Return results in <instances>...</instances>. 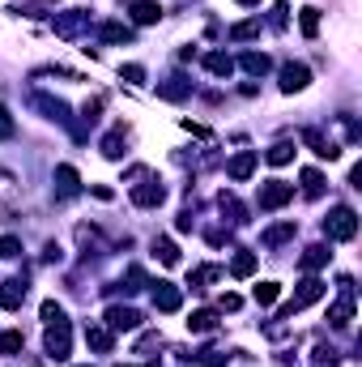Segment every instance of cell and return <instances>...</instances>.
Listing matches in <instances>:
<instances>
[{
	"mask_svg": "<svg viewBox=\"0 0 362 367\" xmlns=\"http://www.w3.org/2000/svg\"><path fill=\"white\" fill-rule=\"evenodd\" d=\"M324 235L336 239V243H350V239L358 235V214H354L350 205H336V209L324 218Z\"/></svg>",
	"mask_w": 362,
	"mask_h": 367,
	"instance_id": "1",
	"label": "cell"
},
{
	"mask_svg": "<svg viewBox=\"0 0 362 367\" xmlns=\"http://www.w3.org/2000/svg\"><path fill=\"white\" fill-rule=\"evenodd\" d=\"M213 278H217V269H213V265H205V269H197V274H192V286L201 290V286H205V282H213Z\"/></svg>",
	"mask_w": 362,
	"mask_h": 367,
	"instance_id": "35",
	"label": "cell"
},
{
	"mask_svg": "<svg viewBox=\"0 0 362 367\" xmlns=\"http://www.w3.org/2000/svg\"><path fill=\"white\" fill-rule=\"evenodd\" d=\"M264 158H269L273 167H285L290 158H294V145H290V141H277V145H273V150H269V154H264Z\"/></svg>",
	"mask_w": 362,
	"mask_h": 367,
	"instance_id": "22",
	"label": "cell"
},
{
	"mask_svg": "<svg viewBox=\"0 0 362 367\" xmlns=\"http://www.w3.org/2000/svg\"><path fill=\"white\" fill-rule=\"evenodd\" d=\"M21 341H26V337H21L17 329H9V333H0V355H17V350H21Z\"/></svg>",
	"mask_w": 362,
	"mask_h": 367,
	"instance_id": "29",
	"label": "cell"
},
{
	"mask_svg": "<svg viewBox=\"0 0 362 367\" xmlns=\"http://www.w3.org/2000/svg\"><path fill=\"white\" fill-rule=\"evenodd\" d=\"M277 295H281V286H277V282H260V286H256V303H260V308L277 303Z\"/></svg>",
	"mask_w": 362,
	"mask_h": 367,
	"instance_id": "25",
	"label": "cell"
},
{
	"mask_svg": "<svg viewBox=\"0 0 362 367\" xmlns=\"http://www.w3.org/2000/svg\"><path fill=\"white\" fill-rule=\"evenodd\" d=\"M154 308H158V312H179V308H183V290L171 286V282H158V286H154Z\"/></svg>",
	"mask_w": 362,
	"mask_h": 367,
	"instance_id": "6",
	"label": "cell"
},
{
	"mask_svg": "<svg viewBox=\"0 0 362 367\" xmlns=\"http://www.w3.org/2000/svg\"><path fill=\"white\" fill-rule=\"evenodd\" d=\"M252 35H260V21H239L230 30V39H252Z\"/></svg>",
	"mask_w": 362,
	"mask_h": 367,
	"instance_id": "32",
	"label": "cell"
},
{
	"mask_svg": "<svg viewBox=\"0 0 362 367\" xmlns=\"http://www.w3.org/2000/svg\"><path fill=\"white\" fill-rule=\"evenodd\" d=\"M39 107L52 115V120H60V124H68V107H64V103H56V99H47V94H39Z\"/></svg>",
	"mask_w": 362,
	"mask_h": 367,
	"instance_id": "23",
	"label": "cell"
},
{
	"mask_svg": "<svg viewBox=\"0 0 362 367\" xmlns=\"http://www.w3.org/2000/svg\"><path fill=\"white\" fill-rule=\"evenodd\" d=\"M86 341H90V350L107 355V350H111V329H103V325H90V329H86Z\"/></svg>",
	"mask_w": 362,
	"mask_h": 367,
	"instance_id": "15",
	"label": "cell"
},
{
	"mask_svg": "<svg viewBox=\"0 0 362 367\" xmlns=\"http://www.w3.org/2000/svg\"><path fill=\"white\" fill-rule=\"evenodd\" d=\"M56 184H60V197H72V192L81 188V180H77L72 167H56Z\"/></svg>",
	"mask_w": 362,
	"mask_h": 367,
	"instance_id": "16",
	"label": "cell"
},
{
	"mask_svg": "<svg viewBox=\"0 0 362 367\" xmlns=\"http://www.w3.org/2000/svg\"><path fill=\"white\" fill-rule=\"evenodd\" d=\"M328 256H332V252L324 248V243H311V248L303 252V261H299V269H307V274H311V269H324Z\"/></svg>",
	"mask_w": 362,
	"mask_h": 367,
	"instance_id": "12",
	"label": "cell"
},
{
	"mask_svg": "<svg viewBox=\"0 0 362 367\" xmlns=\"http://www.w3.org/2000/svg\"><path fill=\"white\" fill-rule=\"evenodd\" d=\"M154 252H158L162 265H179V248H175L171 239H158V243H154Z\"/></svg>",
	"mask_w": 362,
	"mask_h": 367,
	"instance_id": "26",
	"label": "cell"
},
{
	"mask_svg": "<svg viewBox=\"0 0 362 367\" xmlns=\"http://www.w3.org/2000/svg\"><path fill=\"white\" fill-rule=\"evenodd\" d=\"M17 133V124H13V115L5 111V107H0V137H13Z\"/></svg>",
	"mask_w": 362,
	"mask_h": 367,
	"instance_id": "36",
	"label": "cell"
},
{
	"mask_svg": "<svg viewBox=\"0 0 362 367\" xmlns=\"http://www.w3.org/2000/svg\"><path fill=\"white\" fill-rule=\"evenodd\" d=\"M299 26H303L307 39H316V35H320V9H311V5H307V9L299 13Z\"/></svg>",
	"mask_w": 362,
	"mask_h": 367,
	"instance_id": "18",
	"label": "cell"
},
{
	"mask_svg": "<svg viewBox=\"0 0 362 367\" xmlns=\"http://www.w3.org/2000/svg\"><path fill=\"white\" fill-rule=\"evenodd\" d=\"M162 201H166V188L162 184H137L132 188V205H141V209H154Z\"/></svg>",
	"mask_w": 362,
	"mask_h": 367,
	"instance_id": "7",
	"label": "cell"
},
{
	"mask_svg": "<svg viewBox=\"0 0 362 367\" xmlns=\"http://www.w3.org/2000/svg\"><path fill=\"white\" fill-rule=\"evenodd\" d=\"M141 325V312L137 308H107V329H115V333H132Z\"/></svg>",
	"mask_w": 362,
	"mask_h": 367,
	"instance_id": "5",
	"label": "cell"
},
{
	"mask_svg": "<svg viewBox=\"0 0 362 367\" xmlns=\"http://www.w3.org/2000/svg\"><path fill=\"white\" fill-rule=\"evenodd\" d=\"M103 154L107 158H124V129H115V133L103 137Z\"/></svg>",
	"mask_w": 362,
	"mask_h": 367,
	"instance_id": "19",
	"label": "cell"
},
{
	"mask_svg": "<svg viewBox=\"0 0 362 367\" xmlns=\"http://www.w3.org/2000/svg\"><path fill=\"white\" fill-rule=\"evenodd\" d=\"M303 141H307V145H311V150H316L320 158H328V162H332V158H341V150H336V145H332V141H324L320 133H311V129L303 133Z\"/></svg>",
	"mask_w": 362,
	"mask_h": 367,
	"instance_id": "13",
	"label": "cell"
},
{
	"mask_svg": "<svg viewBox=\"0 0 362 367\" xmlns=\"http://www.w3.org/2000/svg\"><path fill=\"white\" fill-rule=\"evenodd\" d=\"M230 274H234V278H252V274H256V252H239V256L230 261Z\"/></svg>",
	"mask_w": 362,
	"mask_h": 367,
	"instance_id": "17",
	"label": "cell"
},
{
	"mask_svg": "<svg viewBox=\"0 0 362 367\" xmlns=\"http://www.w3.org/2000/svg\"><path fill=\"white\" fill-rule=\"evenodd\" d=\"M239 64H243L248 73H256V77H260V73H269V56H264V52H243Z\"/></svg>",
	"mask_w": 362,
	"mask_h": 367,
	"instance_id": "21",
	"label": "cell"
},
{
	"mask_svg": "<svg viewBox=\"0 0 362 367\" xmlns=\"http://www.w3.org/2000/svg\"><path fill=\"white\" fill-rule=\"evenodd\" d=\"M234 5H260V0H234Z\"/></svg>",
	"mask_w": 362,
	"mask_h": 367,
	"instance_id": "38",
	"label": "cell"
},
{
	"mask_svg": "<svg viewBox=\"0 0 362 367\" xmlns=\"http://www.w3.org/2000/svg\"><path fill=\"white\" fill-rule=\"evenodd\" d=\"M119 77L132 82V86H141V82H145V68H141V64H124V68H119Z\"/></svg>",
	"mask_w": 362,
	"mask_h": 367,
	"instance_id": "33",
	"label": "cell"
},
{
	"mask_svg": "<svg viewBox=\"0 0 362 367\" xmlns=\"http://www.w3.org/2000/svg\"><path fill=\"white\" fill-rule=\"evenodd\" d=\"M239 308H243V299H239V295H222V312H239Z\"/></svg>",
	"mask_w": 362,
	"mask_h": 367,
	"instance_id": "37",
	"label": "cell"
},
{
	"mask_svg": "<svg viewBox=\"0 0 362 367\" xmlns=\"http://www.w3.org/2000/svg\"><path fill=\"white\" fill-rule=\"evenodd\" d=\"M303 192H307V197H320V192H324V176H320V171H303Z\"/></svg>",
	"mask_w": 362,
	"mask_h": 367,
	"instance_id": "28",
	"label": "cell"
},
{
	"mask_svg": "<svg viewBox=\"0 0 362 367\" xmlns=\"http://www.w3.org/2000/svg\"><path fill=\"white\" fill-rule=\"evenodd\" d=\"M316 299H324V282H316V278H307V282H299V290H294V299L285 303V316H294V312H303V308H311Z\"/></svg>",
	"mask_w": 362,
	"mask_h": 367,
	"instance_id": "4",
	"label": "cell"
},
{
	"mask_svg": "<svg viewBox=\"0 0 362 367\" xmlns=\"http://www.w3.org/2000/svg\"><path fill=\"white\" fill-rule=\"evenodd\" d=\"M21 252V243L13 239V235H5V239H0V261H9V256H17Z\"/></svg>",
	"mask_w": 362,
	"mask_h": 367,
	"instance_id": "34",
	"label": "cell"
},
{
	"mask_svg": "<svg viewBox=\"0 0 362 367\" xmlns=\"http://www.w3.org/2000/svg\"><path fill=\"white\" fill-rule=\"evenodd\" d=\"M103 39H107V43H132V30L119 26V21H107V26H103Z\"/></svg>",
	"mask_w": 362,
	"mask_h": 367,
	"instance_id": "24",
	"label": "cell"
},
{
	"mask_svg": "<svg viewBox=\"0 0 362 367\" xmlns=\"http://www.w3.org/2000/svg\"><path fill=\"white\" fill-rule=\"evenodd\" d=\"M307 82H311L307 64H285V68H281V90H285V94H294V90H307Z\"/></svg>",
	"mask_w": 362,
	"mask_h": 367,
	"instance_id": "9",
	"label": "cell"
},
{
	"mask_svg": "<svg viewBox=\"0 0 362 367\" xmlns=\"http://www.w3.org/2000/svg\"><path fill=\"white\" fill-rule=\"evenodd\" d=\"M158 94H162V99H171V103H179V99H188V94H192V82L188 77H171V82L158 86Z\"/></svg>",
	"mask_w": 362,
	"mask_h": 367,
	"instance_id": "11",
	"label": "cell"
},
{
	"mask_svg": "<svg viewBox=\"0 0 362 367\" xmlns=\"http://www.w3.org/2000/svg\"><path fill=\"white\" fill-rule=\"evenodd\" d=\"M205 64H209V73H217V77H230V73H234V60H230V56H222V52L205 56Z\"/></svg>",
	"mask_w": 362,
	"mask_h": 367,
	"instance_id": "20",
	"label": "cell"
},
{
	"mask_svg": "<svg viewBox=\"0 0 362 367\" xmlns=\"http://www.w3.org/2000/svg\"><path fill=\"white\" fill-rule=\"evenodd\" d=\"M285 201H294V184H285V180H269L260 188V209H281Z\"/></svg>",
	"mask_w": 362,
	"mask_h": 367,
	"instance_id": "3",
	"label": "cell"
},
{
	"mask_svg": "<svg viewBox=\"0 0 362 367\" xmlns=\"http://www.w3.org/2000/svg\"><path fill=\"white\" fill-rule=\"evenodd\" d=\"M256 162H260V154H256V150H243V154H234V158H230L226 176H230V180H248L252 171H256Z\"/></svg>",
	"mask_w": 362,
	"mask_h": 367,
	"instance_id": "10",
	"label": "cell"
},
{
	"mask_svg": "<svg viewBox=\"0 0 362 367\" xmlns=\"http://www.w3.org/2000/svg\"><path fill=\"white\" fill-rule=\"evenodd\" d=\"M158 17H162V9L150 5V0H137V5H132V21H137V26H154Z\"/></svg>",
	"mask_w": 362,
	"mask_h": 367,
	"instance_id": "14",
	"label": "cell"
},
{
	"mask_svg": "<svg viewBox=\"0 0 362 367\" xmlns=\"http://www.w3.org/2000/svg\"><path fill=\"white\" fill-rule=\"evenodd\" d=\"M213 325H217V316H213V312H192V321H188L192 333H209Z\"/></svg>",
	"mask_w": 362,
	"mask_h": 367,
	"instance_id": "27",
	"label": "cell"
},
{
	"mask_svg": "<svg viewBox=\"0 0 362 367\" xmlns=\"http://www.w3.org/2000/svg\"><path fill=\"white\" fill-rule=\"evenodd\" d=\"M21 299H26V282H21V278H9V282H0V308L17 312V308H21Z\"/></svg>",
	"mask_w": 362,
	"mask_h": 367,
	"instance_id": "8",
	"label": "cell"
},
{
	"mask_svg": "<svg viewBox=\"0 0 362 367\" xmlns=\"http://www.w3.org/2000/svg\"><path fill=\"white\" fill-rule=\"evenodd\" d=\"M68 346H72V325H68V316L56 325H47V355H52L56 363L68 359Z\"/></svg>",
	"mask_w": 362,
	"mask_h": 367,
	"instance_id": "2",
	"label": "cell"
},
{
	"mask_svg": "<svg viewBox=\"0 0 362 367\" xmlns=\"http://www.w3.org/2000/svg\"><path fill=\"white\" fill-rule=\"evenodd\" d=\"M43 321H47V325H56V321H64V308H60L56 299H47V303H43Z\"/></svg>",
	"mask_w": 362,
	"mask_h": 367,
	"instance_id": "30",
	"label": "cell"
},
{
	"mask_svg": "<svg viewBox=\"0 0 362 367\" xmlns=\"http://www.w3.org/2000/svg\"><path fill=\"white\" fill-rule=\"evenodd\" d=\"M294 235V223H281V227H273L269 235H264V243H281V239H290Z\"/></svg>",
	"mask_w": 362,
	"mask_h": 367,
	"instance_id": "31",
	"label": "cell"
}]
</instances>
